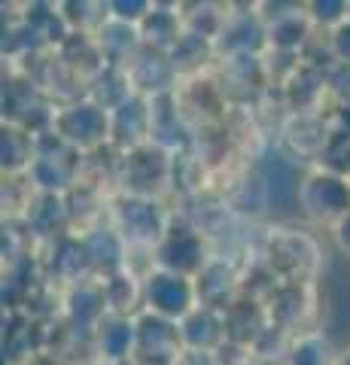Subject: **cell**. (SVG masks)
<instances>
[{
	"label": "cell",
	"mask_w": 350,
	"mask_h": 365,
	"mask_svg": "<svg viewBox=\"0 0 350 365\" xmlns=\"http://www.w3.org/2000/svg\"><path fill=\"white\" fill-rule=\"evenodd\" d=\"M317 158H320V170H329V174L350 180V134L332 131Z\"/></svg>",
	"instance_id": "cb8c5ba5"
},
{
	"label": "cell",
	"mask_w": 350,
	"mask_h": 365,
	"mask_svg": "<svg viewBox=\"0 0 350 365\" xmlns=\"http://www.w3.org/2000/svg\"><path fill=\"white\" fill-rule=\"evenodd\" d=\"M177 365H217L213 362V353H195V350H186L183 356H180Z\"/></svg>",
	"instance_id": "f546056e"
},
{
	"label": "cell",
	"mask_w": 350,
	"mask_h": 365,
	"mask_svg": "<svg viewBox=\"0 0 350 365\" xmlns=\"http://www.w3.org/2000/svg\"><path fill=\"white\" fill-rule=\"evenodd\" d=\"M88 259H92V271L98 277L113 280L119 274L128 271V244L122 241V235L116 228H88V235H83Z\"/></svg>",
	"instance_id": "7c38bea8"
},
{
	"label": "cell",
	"mask_w": 350,
	"mask_h": 365,
	"mask_svg": "<svg viewBox=\"0 0 350 365\" xmlns=\"http://www.w3.org/2000/svg\"><path fill=\"white\" fill-rule=\"evenodd\" d=\"M195 289H198V304L225 314L229 304L235 302V274L222 262H207L205 271L195 277Z\"/></svg>",
	"instance_id": "d6986e66"
},
{
	"label": "cell",
	"mask_w": 350,
	"mask_h": 365,
	"mask_svg": "<svg viewBox=\"0 0 350 365\" xmlns=\"http://www.w3.org/2000/svg\"><path fill=\"white\" fill-rule=\"evenodd\" d=\"M180 335H183L186 350H195V353H217L229 341L222 311H213V307H205V304H198L180 323Z\"/></svg>",
	"instance_id": "5bb4252c"
},
{
	"label": "cell",
	"mask_w": 350,
	"mask_h": 365,
	"mask_svg": "<svg viewBox=\"0 0 350 365\" xmlns=\"http://www.w3.org/2000/svg\"><path fill=\"white\" fill-rule=\"evenodd\" d=\"M0 153H4V170L6 174H31V165L37 158V137L21 125H4L0 137Z\"/></svg>",
	"instance_id": "7402d4cb"
},
{
	"label": "cell",
	"mask_w": 350,
	"mask_h": 365,
	"mask_svg": "<svg viewBox=\"0 0 350 365\" xmlns=\"http://www.w3.org/2000/svg\"><path fill=\"white\" fill-rule=\"evenodd\" d=\"M110 143L122 153H134L153 143V101L131 95L110 113Z\"/></svg>",
	"instance_id": "30bf717a"
},
{
	"label": "cell",
	"mask_w": 350,
	"mask_h": 365,
	"mask_svg": "<svg viewBox=\"0 0 350 365\" xmlns=\"http://www.w3.org/2000/svg\"><path fill=\"white\" fill-rule=\"evenodd\" d=\"M332 232H335V244H338V250H341V253L350 259V213L332 228Z\"/></svg>",
	"instance_id": "f1b7e54d"
},
{
	"label": "cell",
	"mask_w": 350,
	"mask_h": 365,
	"mask_svg": "<svg viewBox=\"0 0 350 365\" xmlns=\"http://www.w3.org/2000/svg\"><path fill=\"white\" fill-rule=\"evenodd\" d=\"M174 76H177V67L171 61V55L153 52V49H143L138 55V61L128 67V79H131L134 95H143L150 101L171 95Z\"/></svg>",
	"instance_id": "8fae6325"
},
{
	"label": "cell",
	"mask_w": 350,
	"mask_h": 365,
	"mask_svg": "<svg viewBox=\"0 0 350 365\" xmlns=\"http://www.w3.org/2000/svg\"><path fill=\"white\" fill-rule=\"evenodd\" d=\"M268 262H271V274L284 277L292 287H302L317 271L320 250L314 244V237L302 232H277L268 241Z\"/></svg>",
	"instance_id": "8992f818"
},
{
	"label": "cell",
	"mask_w": 350,
	"mask_h": 365,
	"mask_svg": "<svg viewBox=\"0 0 350 365\" xmlns=\"http://www.w3.org/2000/svg\"><path fill=\"white\" fill-rule=\"evenodd\" d=\"M113 228L122 235V241L128 247H146L155 253V247L165 241L171 225H168L159 198L122 195L113 204Z\"/></svg>",
	"instance_id": "7a4b0ae2"
},
{
	"label": "cell",
	"mask_w": 350,
	"mask_h": 365,
	"mask_svg": "<svg viewBox=\"0 0 350 365\" xmlns=\"http://www.w3.org/2000/svg\"><path fill=\"white\" fill-rule=\"evenodd\" d=\"M134 335H138L134 317H116V314H107L104 319H101V326L95 329L101 359H104V362L134 359Z\"/></svg>",
	"instance_id": "e0dca14e"
},
{
	"label": "cell",
	"mask_w": 350,
	"mask_h": 365,
	"mask_svg": "<svg viewBox=\"0 0 350 365\" xmlns=\"http://www.w3.org/2000/svg\"><path fill=\"white\" fill-rule=\"evenodd\" d=\"M52 271L58 280L73 283V287L88 283V274H95V271H92V259H88L83 237H61V241L55 244Z\"/></svg>",
	"instance_id": "ffe728a7"
},
{
	"label": "cell",
	"mask_w": 350,
	"mask_h": 365,
	"mask_svg": "<svg viewBox=\"0 0 350 365\" xmlns=\"http://www.w3.org/2000/svg\"><path fill=\"white\" fill-rule=\"evenodd\" d=\"M80 177V153L71 150L64 140L55 137V150H46V143L37 137V158L31 165V180L43 195H67Z\"/></svg>",
	"instance_id": "ba28073f"
},
{
	"label": "cell",
	"mask_w": 350,
	"mask_h": 365,
	"mask_svg": "<svg viewBox=\"0 0 350 365\" xmlns=\"http://www.w3.org/2000/svg\"><path fill=\"white\" fill-rule=\"evenodd\" d=\"M95 40L101 46V55H104L107 67H119V71H128V67L138 61V55L143 52L140 31L119 19H107L104 25L98 28Z\"/></svg>",
	"instance_id": "4fadbf2b"
},
{
	"label": "cell",
	"mask_w": 350,
	"mask_h": 365,
	"mask_svg": "<svg viewBox=\"0 0 350 365\" xmlns=\"http://www.w3.org/2000/svg\"><path fill=\"white\" fill-rule=\"evenodd\" d=\"M265 43H268V28H265L262 16H253V13L225 19V25H222L220 37H217L220 52H225L229 58H238V55H256Z\"/></svg>",
	"instance_id": "9a60e30c"
},
{
	"label": "cell",
	"mask_w": 350,
	"mask_h": 365,
	"mask_svg": "<svg viewBox=\"0 0 350 365\" xmlns=\"http://www.w3.org/2000/svg\"><path fill=\"white\" fill-rule=\"evenodd\" d=\"M67 314H71L73 326L80 329H95L101 326V319L110 314L107 307V295H104V283H80V287H73L71 299H67Z\"/></svg>",
	"instance_id": "44dd1931"
},
{
	"label": "cell",
	"mask_w": 350,
	"mask_h": 365,
	"mask_svg": "<svg viewBox=\"0 0 350 365\" xmlns=\"http://www.w3.org/2000/svg\"><path fill=\"white\" fill-rule=\"evenodd\" d=\"M213 362L217 365H253L256 353L247 344H235V341H225V344L213 353Z\"/></svg>",
	"instance_id": "4316f807"
},
{
	"label": "cell",
	"mask_w": 350,
	"mask_h": 365,
	"mask_svg": "<svg viewBox=\"0 0 350 365\" xmlns=\"http://www.w3.org/2000/svg\"><path fill=\"white\" fill-rule=\"evenodd\" d=\"M153 6L155 4H146V0H113V4H107L110 9V19H119V21H125V25H134V28H140V21L153 13Z\"/></svg>",
	"instance_id": "484cf974"
},
{
	"label": "cell",
	"mask_w": 350,
	"mask_h": 365,
	"mask_svg": "<svg viewBox=\"0 0 350 365\" xmlns=\"http://www.w3.org/2000/svg\"><path fill=\"white\" fill-rule=\"evenodd\" d=\"M207 265V250H205V237L198 228L192 225H171L165 235V241L155 247V268L162 271H174L183 277L195 280Z\"/></svg>",
	"instance_id": "9c48e42d"
},
{
	"label": "cell",
	"mask_w": 350,
	"mask_h": 365,
	"mask_svg": "<svg viewBox=\"0 0 350 365\" xmlns=\"http://www.w3.org/2000/svg\"><path fill=\"white\" fill-rule=\"evenodd\" d=\"M329 55L335 64H350V19L329 34Z\"/></svg>",
	"instance_id": "83f0119b"
},
{
	"label": "cell",
	"mask_w": 350,
	"mask_h": 365,
	"mask_svg": "<svg viewBox=\"0 0 350 365\" xmlns=\"http://www.w3.org/2000/svg\"><path fill=\"white\" fill-rule=\"evenodd\" d=\"M341 365H350V353H347V356H344V359H341Z\"/></svg>",
	"instance_id": "4dcf8cb0"
},
{
	"label": "cell",
	"mask_w": 350,
	"mask_h": 365,
	"mask_svg": "<svg viewBox=\"0 0 350 365\" xmlns=\"http://www.w3.org/2000/svg\"><path fill=\"white\" fill-rule=\"evenodd\" d=\"M174 162L168 153L155 143H146L140 150L125 153L122 158V182H125V195L138 198H155L165 189V182L171 180Z\"/></svg>",
	"instance_id": "52a82bcc"
},
{
	"label": "cell",
	"mask_w": 350,
	"mask_h": 365,
	"mask_svg": "<svg viewBox=\"0 0 350 365\" xmlns=\"http://www.w3.org/2000/svg\"><path fill=\"white\" fill-rule=\"evenodd\" d=\"M332 344L323 335H302L289 347V365H332Z\"/></svg>",
	"instance_id": "603a6c76"
},
{
	"label": "cell",
	"mask_w": 350,
	"mask_h": 365,
	"mask_svg": "<svg viewBox=\"0 0 350 365\" xmlns=\"http://www.w3.org/2000/svg\"><path fill=\"white\" fill-rule=\"evenodd\" d=\"M143 307L155 317L183 323L198 307L195 280L183 277V274H174V271H162V268L150 271L143 277Z\"/></svg>",
	"instance_id": "277c9868"
},
{
	"label": "cell",
	"mask_w": 350,
	"mask_h": 365,
	"mask_svg": "<svg viewBox=\"0 0 350 365\" xmlns=\"http://www.w3.org/2000/svg\"><path fill=\"white\" fill-rule=\"evenodd\" d=\"M222 317H225V335H229V341L247 344V347H256V341L262 338L271 326L268 307H262L256 299H235Z\"/></svg>",
	"instance_id": "2e32d148"
},
{
	"label": "cell",
	"mask_w": 350,
	"mask_h": 365,
	"mask_svg": "<svg viewBox=\"0 0 350 365\" xmlns=\"http://www.w3.org/2000/svg\"><path fill=\"white\" fill-rule=\"evenodd\" d=\"M52 134L76 153H95L110 140V113L92 98L71 101L52 113Z\"/></svg>",
	"instance_id": "6da1fadb"
},
{
	"label": "cell",
	"mask_w": 350,
	"mask_h": 365,
	"mask_svg": "<svg viewBox=\"0 0 350 365\" xmlns=\"http://www.w3.org/2000/svg\"><path fill=\"white\" fill-rule=\"evenodd\" d=\"M140 40H143V49H153V52H165V55H171L180 40L186 37L183 28H180V16L174 13V9H168V6H159L155 4L153 6V13L146 16L140 21Z\"/></svg>",
	"instance_id": "ac0fdd59"
},
{
	"label": "cell",
	"mask_w": 350,
	"mask_h": 365,
	"mask_svg": "<svg viewBox=\"0 0 350 365\" xmlns=\"http://www.w3.org/2000/svg\"><path fill=\"white\" fill-rule=\"evenodd\" d=\"M308 16H311V21H317V25L335 31L350 19V4H341V0H335V4H311Z\"/></svg>",
	"instance_id": "d4e9b609"
},
{
	"label": "cell",
	"mask_w": 350,
	"mask_h": 365,
	"mask_svg": "<svg viewBox=\"0 0 350 365\" xmlns=\"http://www.w3.org/2000/svg\"><path fill=\"white\" fill-rule=\"evenodd\" d=\"M296 204L311 222L335 228L350 213V180L329 170H314L299 182Z\"/></svg>",
	"instance_id": "3957f363"
},
{
	"label": "cell",
	"mask_w": 350,
	"mask_h": 365,
	"mask_svg": "<svg viewBox=\"0 0 350 365\" xmlns=\"http://www.w3.org/2000/svg\"><path fill=\"white\" fill-rule=\"evenodd\" d=\"M138 335H134V362L138 365H177L186 353L180 323L143 311L134 317Z\"/></svg>",
	"instance_id": "5b68a950"
}]
</instances>
